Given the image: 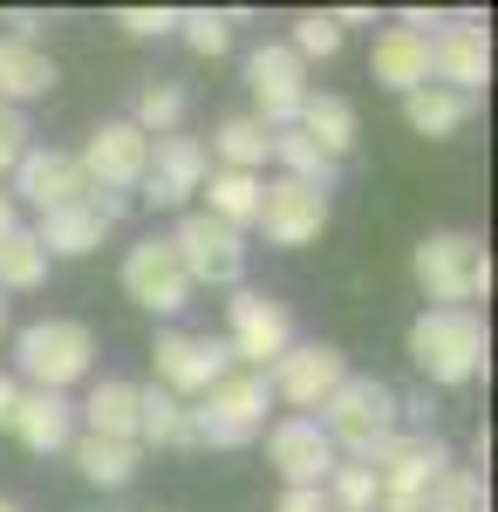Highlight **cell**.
Wrapping results in <instances>:
<instances>
[{"instance_id":"1","label":"cell","mask_w":498,"mask_h":512,"mask_svg":"<svg viewBox=\"0 0 498 512\" xmlns=\"http://www.w3.org/2000/svg\"><path fill=\"white\" fill-rule=\"evenodd\" d=\"M485 355H492V335H485L478 308H423L410 321V362L437 390H458L471 376H485Z\"/></svg>"},{"instance_id":"2","label":"cell","mask_w":498,"mask_h":512,"mask_svg":"<svg viewBox=\"0 0 498 512\" xmlns=\"http://www.w3.org/2000/svg\"><path fill=\"white\" fill-rule=\"evenodd\" d=\"M314 424L335 444V458H369V451H383L389 437L403 431V396L389 390L383 376H355L348 369L342 390L314 410Z\"/></svg>"},{"instance_id":"3","label":"cell","mask_w":498,"mask_h":512,"mask_svg":"<svg viewBox=\"0 0 498 512\" xmlns=\"http://www.w3.org/2000/svg\"><path fill=\"white\" fill-rule=\"evenodd\" d=\"M89 369H96V328L89 321L48 315V321H28L14 335V376H21V390L69 396Z\"/></svg>"},{"instance_id":"4","label":"cell","mask_w":498,"mask_h":512,"mask_svg":"<svg viewBox=\"0 0 498 512\" xmlns=\"http://www.w3.org/2000/svg\"><path fill=\"white\" fill-rule=\"evenodd\" d=\"M376 478V512H423L430 485L451 472V444L437 431H396L383 451L362 458Z\"/></svg>"},{"instance_id":"5","label":"cell","mask_w":498,"mask_h":512,"mask_svg":"<svg viewBox=\"0 0 498 512\" xmlns=\"http://www.w3.org/2000/svg\"><path fill=\"white\" fill-rule=\"evenodd\" d=\"M410 274H417L423 301H437V308H471V301L492 294V253H485L478 233H430L417 253H410Z\"/></svg>"},{"instance_id":"6","label":"cell","mask_w":498,"mask_h":512,"mask_svg":"<svg viewBox=\"0 0 498 512\" xmlns=\"http://www.w3.org/2000/svg\"><path fill=\"white\" fill-rule=\"evenodd\" d=\"M267 410H273L267 376H253V369H226V376L192 403L198 451H205V444H212V451H239V444H253V437L267 431Z\"/></svg>"},{"instance_id":"7","label":"cell","mask_w":498,"mask_h":512,"mask_svg":"<svg viewBox=\"0 0 498 512\" xmlns=\"http://www.w3.org/2000/svg\"><path fill=\"white\" fill-rule=\"evenodd\" d=\"M226 355L239 369H253V376H267L280 355L294 349V315H287V301H273L260 287H232L226 301Z\"/></svg>"},{"instance_id":"8","label":"cell","mask_w":498,"mask_h":512,"mask_svg":"<svg viewBox=\"0 0 498 512\" xmlns=\"http://www.w3.org/2000/svg\"><path fill=\"white\" fill-rule=\"evenodd\" d=\"M171 253L192 287H239L246 280V233L219 226L212 212H178L171 226Z\"/></svg>"},{"instance_id":"9","label":"cell","mask_w":498,"mask_h":512,"mask_svg":"<svg viewBox=\"0 0 498 512\" xmlns=\"http://www.w3.org/2000/svg\"><path fill=\"white\" fill-rule=\"evenodd\" d=\"M342 376H348V355L335 342H294L267 369V390H273V403H287V417H314L328 396L342 390Z\"/></svg>"},{"instance_id":"10","label":"cell","mask_w":498,"mask_h":512,"mask_svg":"<svg viewBox=\"0 0 498 512\" xmlns=\"http://www.w3.org/2000/svg\"><path fill=\"white\" fill-rule=\"evenodd\" d=\"M151 369H157V390H164V396L192 403V396H205L232 369V355H226V342H219V335L164 328V335L151 342Z\"/></svg>"},{"instance_id":"11","label":"cell","mask_w":498,"mask_h":512,"mask_svg":"<svg viewBox=\"0 0 498 512\" xmlns=\"http://www.w3.org/2000/svg\"><path fill=\"white\" fill-rule=\"evenodd\" d=\"M82 178H89V192H137L144 185V171H151V137L137 130L130 117H110L89 130V144H82Z\"/></svg>"},{"instance_id":"12","label":"cell","mask_w":498,"mask_h":512,"mask_svg":"<svg viewBox=\"0 0 498 512\" xmlns=\"http://www.w3.org/2000/svg\"><path fill=\"white\" fill-rule=\"evenodd\" d=\"M123 294L144 308V315H185L192 308V280L178 267V253H171V239H137L130 253H123Z\"/></svg>"},{"instance_id":"13","label":"cell","mask_w":498,"mask_h":512,"mask_svg":"<svg viewBox=\"0 0 498 512\" xmlns=\"http://www.w3.org/2000/svg\"><path fill=\"white\" fill-rule=\"evenodd\" d=\"M246 89H253V103H260L253 117L267 123V130H287L307 103V62L287 41H260V48L246 55Z\"/></svg>"},{"instance_id":"14","label":"cell","mask_w":498,"mask_h":512,"mask_svg":"<svg viewBox=\"0 0 498 512\" xmlns=\"http://www.w3.org/2000/svg\"><path fill=\"white\" fill-rule=\"evenodd\" d=\"M253 226H260L273 246L301 253V246H314V239L328 233V192H321V185H301V178H267Z\"/></svg>"},{"instance_id":"15","label":"cell","mask_w":498,"mask_h":512,"mask_svg":"<svg viewBox=\"0 0 498 512\" xmlns=\"http://www.w3.org/2000/svg\"><path fill=\"white\" fill-rule=\"evenodd\" d=\"M130 212V198L123 192H82L76 205H62V212H41V253L55 260V253H69V260H82V253H96L103 239H110V226Z\"/></svg>"},{"instance_id":"16","label":"cell","mask_w":498,"mask_h":512,"mask_svg":"<svg viewBox=\"0 0 498 512\" xmlns=\"http://www.w3.org/2000/svg\"><path fill=\"white\" fill-rule=\"evenodd\" d=\"M205 178H212V158H205L198 137H151V171H144L137 192L151 212H185Z\"/></svg>"},{"instance_id":"17","label":"cell","mask_w":498,"mask_h":512,"mask_svg":"<svg viewBox=\"0 0 498 512\" xmlns=\"http://www.w3.org/2000/svg\"><path fill=\"white\" fill-rule=\"evenodd\" d=\"M267 458H273V472L287 478V492H321L328 472L342 465V458H335V444L321 437L314 417H280V424L267 431Z\"/></svg>"},{"instance_id":"18","label":"cell","mask_w":498,"mask_h":512,"mask_svg":"<svg viewBox=\"0 0 498 512\" xmlns=\"http://www.w3.org/2000/svg\"><path fill=\"white\" fill-rule=\"evenodd\" d=\"M492 76V41H485V21H451L444 35H430V82H444V89H458L478 103V89Z\"/></svg>"},{"instance_id":"19","label":"cell","mask_w":498,"mask_h":512,"mask_svg":"<svg viewBox=\"0 0 498 512\" xmlns=\"http://www.w3.org/2000/svg\"><path fill=\"white\" fill-rule=\"evenodd\" d=\"M89 192V178H82V164L69 151H35L28 144V158L14 164V192L7 198H28L35 212H62V205H76Z\"/></svg>"},{"instance_id":"20","label":"cell","mask_w":498,"mask_h":512,"mask_svg":"<svg viewBox=\"0 0 498 512\" xmlns=\"http://www.w3.org/2000/svg\"><path fill=\"white\" fill-rule=\"evenodd\" d=\"M7 431L21 437L35 458H55V451H69L76 444V403L55 390H21V410H14V424Z\"/></svg>"},{"instance_id":"21","label":"cell","mask_w":498,"mask_h":512,"mask_svg":"<svg viewBox=\"0 0 498 512\" xmlns=\"http://www.w3.org/2000/svg\"><path fill=\"white\" fill-rule=\"evenodd\" d=\"M55 82H62V69H55V55H48L41 41L0 35V103H7V110H28V103L48 96Z\"/></svg>"},{"instance_id":"22","label":"cell","mask_w":498,"mask_h":512,"mask_svg":"<svg viewBox=\"0 0 498 512\" xmlns=\"http://www.w3.org/2000/svg\"><path fill=\"white\" fill-rule=\"evenodd\" d=\"M294 130H301L307 144L321 151L328 164H342L348 151H355V103L348 96H328V89H307V103H301V117H294Z\"/></svg>"},{"instance_id":"23","label":"cell","mask_w":498,"mask_h":512,"mask_svg":"<svg viewBox=\"0 0 498 512\" xmlns=\"http://www.w3.org/2000/svg\"><path fill=\"white\" fill-rule=\"evenodd\" d=\"M369 76L383 82V89H396V96L423 89L430 82V35H417V28H383L376 35V55H369Z\"/></svg>"},{"instance_id":"24","label":"cell","mask_w":498,"mask_h":512,"mask_svg":"<svg viewBox=\"0 0 498 512\" xmlns=\"http://www.w3.org/2000/svg\"><path fill=\"white\" fill-rule=\"evenodd\" d=\"M137 410H144V383L103 376V383L89 390V403H82V431L116 437V444H137Z\"/></svg>"},{"instance_id":"25","label":"cell","mask_w":498,"mask_h":512,"mask_svg":"<svg viewBox=\"0 0 498 512\" xmlns=\"http://www.w3.org/2000/svg\"><path fill=\"white\" fill-rule=\"evenodd\" d=\"M69 458H76V472L89 478V485H103V492H123L130 478L144 472V444H116V437H89V431H76Z\"/></svg>"},{"instance_id":"26","label":"cell","mask_w":498,"mask_h":512,"mask_svg":"<svg viewBox=\"0 0 498 512\" xmlns=\"http://www.w3.org/2000/svg\"><path fill=\"white\" fill-rule=\"evenodd\" d=\"M471 96H458V89H444V82H423V89H410L403 96V123L417 130V137H458L464 123H471Z\"/></svg>"},{"instance_id":"27","label":"cell","mask_w":498,"mask_h":512,"mask_svg":"<svg viewBox=\"0 0 498 512\" xmlns=\"http://www.w3.org/2000/svg\"><path fill=\"white\" fill-rule=\"evenodd\" d=\"M260 185H267V178H253V171H212L198 192H205V212H212L219 226L246 233V226L260 219Z\"/></svg>"},{"instance_id":"28","label":"cell","mask_w":498,"mask_h":512,"mask_svg":"<svg viewBox=\"0 0 498 512\" xmlns=\"http://www.w3.org/2000/svg\"><path fill=\"white\" fill-rule=\"evenodd\" d=\"M267 137H273V130L260 117H226L219 130H212V151H205V158H219L212 171H253V178H260V164H267Z\"/></svg>"},{"instance_id":"29","label":"cell","mask_w":498,"mask_h":512,"mask_svg":"<svg viewBox=\"0 0 498 512\" xmlns=\"http://www.w3.org/2000/svg\"><path fill=\"white\" fill-rule=\"evenodd\" d=\"M137 444H178V451H198V437H192V403H178V396L157 390V383H144Z\"/></svg>"},{"instance_id":"30","label":"cell","mask_w":498,"mask_h":512,"mask_svg":"<svg viewBox=\"0 0 498 512\" xmlns=\"http://www.w3.org/2000/svg\"><path fill=\"white\" fill-rule=\"evenodd\" d=\"M48 280V253H41L35 226H7L0 233V294H35Z\"/></svg>"},{"instance_id":"31","label":"cell","mask_w":498,"mask_h":512,"mask_svg":"<svg viewBox=\"0 0 498 512\" xmlns=\"http://www.w3.org/2000/svg\"><path fill=\"white\" fill-rule=\"evenodd\" d=\"M267 164H280V178H301V185H321V192H328V185H335V171H342V164H328V158H321V151L307 144L294 123L267 137Z\"/></svg>"},{"instance_id":"32","label":"cell","mask_w":498,"mask_h":512,"mask_svg":"<svg viewBox=\"0 0 498 512\" xmlns=\"http://www.w3.org/2000/svg\"><path fill=\"white\" fill-rule=\"evenodd\" d=\"M423 512H492V499H485V472H471V465H451V472L430 485Z\"/></svg>"},{"instance_id":"33","label":"cell","mask_w":498,"mask_h":512,"mask_svg":"<svg viewBox=\"0 0 498 512\" xmlns=\"http://www.w3.org/2000/svg\"><path fill=\"white\" fill-rule=\"evenodd\" d=\"M130 123H137L144 137H178V123H185V89H178V82H151V89L137 96Z\"/></svg>"},{"instance_id":"34","label":"cell","mask_w":498,"mask_h":512,"mask_svg":"<svg viewBox=\"0 0 498 512\" xmlns=\"http://www.w3.org/2000/svg\"><path fill=\"white\" fill-rule=\"evenodd\" d=\"M321 499H328V512H376V478H369V465H362V458H348V465H335V472H328Z\"/></svg>"},{"instance_id":"35","label":"cell","mask_w":498,"mask_h":512,"mask_svg":"<svg viewBox=\"0 0 498 512\" xmlns=\"http://www.w3.org/2000/svg\"><path fill=\"white\" fill-rule=\"evenodd\" d=\"M287 48H294L301 62H328V55H342V28H335V14H301L294 35H287Z\"/></svg>"},{"instance_id":"36","label":"cell","mask_w":498,"mask_h":512,"mask_svg":"<svg viewBox=\"0 0 498 512\" xmlns=\"http://www.w3.org/2000/svg\"><path fill=\"white\" fill-rule=\"evenodd\" d=\"M178 35L192 41L198 55H226V41H232V14H212V7H192V14H178Z\"/></svg>"},{"instance_id":"37","label":"cell","mask_w":498,"mask_h":512,"mask_svg":"<svg viewBox=\"0 0 498 512\" xmlns=\"http://www.w3.org/2000/svg\"><path fill=\"white\" fill-rule=\"evenodd\" d=\"M28 137H35L28 130V110H7L0 103V178H14V164L28 158Z\"/></svg>"},{"instance_id":"38","label":"cell","mask_w":498,"mask_h":512,"mask_svg":"<svg viewBox=\"0 0 498 512\" xmlns=\"http://www.w3.org/2000/svg\"><path fill=\"white\" fill-rule=\"evenodd\" d=\"M116 28H123V35H137V41L178 35V7H123V14H116Z\"/></svg>"},{"instance_id":"39","label":"cell","mask_w":498,"mask_h":512,"mask_svg":"<svg viewBox=\"0 0 498 512\" xmlns=\"http://www.w3.org/2000/svg\"><path fill=\"white\" fill-rule=\"evenodd\" d=\"M14 410H21V376H7V369H0V431L14 424Z\"/></svg>"},{"instance_id":"40","label":"cell","mask_w":498,"mask_h":512,"mask_svg":"<svg viewBox=\"0 0 498 512\" xmlns=\"http://www.w3.org/2000/svg\"><path fill=\"white\" fill-rule=\"evenodd\" d=\"M273 512H328V499H321V492H280Z\"/></svg>"},{"instance_id":"41","label":"cell","mask_w":498,"mask_h":512,"mask_svg":"<svg viewBox=\"0 0 498 512\" xmlns=\"http://www.w3.org/2000/svg\"><path fill=\"white\" fill-rule=\"evenodd\" d=\"M7 226H21V219H14V198L0 192V233H7Z\"/></svg>"},{"instance_id":"42","label":"cell","mask_w":498,"mask_h":512,"mask_svg":"<svg viewBox=\"0 0 498 512\" xmlns=\"http://www.w3.org/2000/svg\"><path fill=\"white\" fill-rule=\"evenodd\" d=\"M0 512H28V506H14V499H0Z\"/></svg>"},{"instance_id":"43","label":"cell","mask_w":498,"mask_h":512,"mask_svg":"<svg viewBox=\"0 0 498 512\" xmlns=\"http://www.w3.org/2000/svg\"><path fill=\"white\" fill-rule=\"evenodd\" d=\"M0 335H7V301H0Z\"/></svg>"}]
</instances>
